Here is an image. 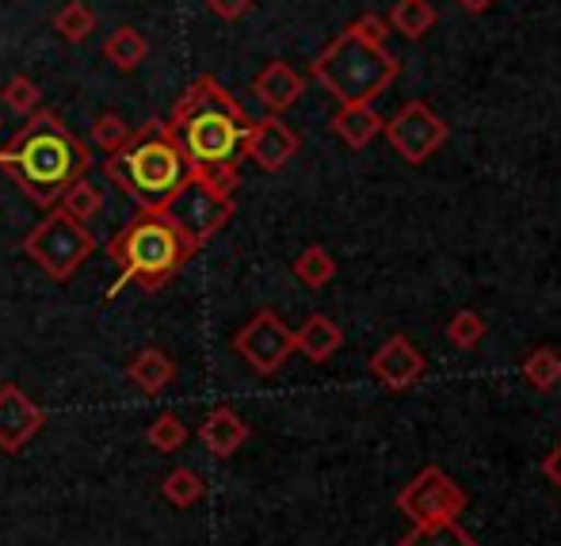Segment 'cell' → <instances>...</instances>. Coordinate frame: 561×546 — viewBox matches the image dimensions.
<instances>
[{
    "label": "cell",
    "instance_id": "33",
    "mask_svg": "<svg viewBox=\"0 0 561 546\" xmlns=\"http://www.w3.org/2000/svg\"><path fill=\"white\" fill-rule=\"evenodd\" d=\"M207 8L218 15V20H229V23H233V20H241V15L249 12L252 0H207Z\"/></svg>",
    "mask_w": 561,
    "mask_h": 546
},
{
    "label": "cell",
    "instance_id": "7",
    "mask_svg": "<svg viewBox=\"0 0 561 546\" xmlns=\"http://www.w3.org/2000/svg\"><path fill=\"white\" fill-rule=\"evenodd\" d=\"M164 215H169L172 226L187 237V244L199 252L203 244H207L210 237H215L218 229L233 218V200H229V195H218L215 187H207L199 177H192V172H187V180L180 184V192L169 200Z\"/></svg>",
    "mask_w": 561,
    "mask_h": 546
},
{
    "label": "cell",
    "instance_id": "17",
    "mask_svg": "<svg viewBox=\"0 0 561 546\" xmlns=\"http://www.w3.org/2000/svg\"><path fill=\"white\" fill-rule=\"evenodd\" d=\"M126 378H130L138 390L161 394L164 386L176 378V363H172V355H164L161 348H141L130 360V367H126Z\"/></svg>",
    "mask_w": 561,
    "mask_h": 546
},
{
    "label": "cell",
    "instance_id": "24",
    "mask_svg": "<svg viewBox=\"0 0 561 546\" xmlns=\"http://www.w3.org/2000/svg\"><path fill=\"white\" fill-rule=\"evenodd\" d=\"M61 211L66 215H73L77 221H89L96 218L100 211H104V192H100V184H92V180H73V184L66 187V195H61Z\"/></svg>",
    "mask_w": 561,
    "mask_h": 546
},
{
    "label": "cell",
    "instance_id": "29",
    "mask_svg": "<svg viewBox=\"0 0 561 546\" xmlns=\"http://www.w3.org/2000/svg\"><path fill=\"white\" fill-rule=\"evenodd\" d=\"M126 138H130V126H126V118L115 115V111H104V115L92 123V141H96L104 153H115V149H123Z\"/></svg>",
    "mask_w": 561,
    "mask_h": 546
},
{
    "label": "cell",
    "instance_id": "8",
    "mask_svg": "<svg viewBox=\"0 0 561 546\" xmlns=\"http://www.w3.org/2000/svg\"><path fill=\"white\" fill-rule=\"evenodd\" d=\"M470 504V497L458 489L455 478H447L439 466L416 474V481H409L398 497V509L405 516H413L416 524H432V520H458Z\"/></svg>",
    "mask_w": 561,
    "mask_h": 546
},
{
    "label": "cell",
    "instance_id": "21",
    "mask_svg": "<svg viewBox=\"0 0 561 546\" xmlns=\"http://www.w3.org/2000/svg\"><path fill=\"white\" fill-rule=\"evenodd\" d=\"M161 493L172 509H192V504H199L203 497H207V481L195 470H187V466H176V470H169V478L161 481Z\"/></svg>",
    "mask_w": 561,
    "mask_h": 546
},
{
    "label": "cell",
    "instance_id": "19",
    "mask_svg": "<svg viewBox=\"0 0 561 546\" xmlns=\"http://www.w3.org/2000/svg\"><path fill=\"white\" fill-rule=\"evenodd\" d=\"M146 54H149L146 35H141L138 27H130V23H123V27H115L112 35H107V43H104V58L112 61L115 69H123V73H130V69H138L141 61H146Z\"/></svg>",
    "mask_w": 561,
    "mask_h": 546
},
{
    "label": "cell",
    "instance_id": "20",
    "mask_svg": "<svg viewBox=\"0 0 561 546\" xmlns=\"http://www.w3.org/2000/svg\"><path fill=\"white\" fill-rule=\"evenodd\" d=\"M390 27L405 38H421L436 27V8L428 0H398L390 12Z\"/></svg>",
    "mask_w": 561,
    "mask_h": 546
},
{
    "label": "cell",
    "instance_id": "12",
    "mask_svg": "<svg viewBox=\"0 0 561 546\" xmlns=\"http://www.w3.org/2000/svg\"><path fill=\"white\" fill-rule=\"evenodd\" d=\"M298 146H302V141H298V134L290 130L279 115H267V118H260V123H252L249 130H244L241 153L252 157V161H256L264 172H279L283 164L298 153Z\"/></svg>",
    "mask_w": 561,
    "mask_h": 546
},
{
    "label": "cell",
    "instance_id": "25",
    "mask_svg": "<svg viewBox=\"0 0 561 546\" xmlns=\"http://www.w3.org/2000/svg\"><path fill=\"white\" fill-rule=\"evenodd\" d=\"M54 31H58L66 43H84V38L96 31V15H92V8L84 4V0H73V4H66L54 15Z\"/></svg>",
    "mask_w": 561,
    "mask_h": 546
},
{
    "label": "cell",
    "instance_id": "32",
    "mask_svg": "<svg viewBox=\"0 0 561 546\" xmlns=\"http://www.w3.org/2000/svg\"><path fill=\"white\" fill-rule=\"evenodd\" d=\"M352 31L370 46H386V35H390V31H386V20H382V15H375V12L359 15V20L352 23Z\"/></svg>",
    "mask_w": 561,
    "mask_h": 546
},
{
    "label": "cell",
    "instance_id": "11",
    "mask_svg": "<svg viewBox=\"0 0 561 546\" xmlns=\"http://www.w3.org/2000/svg\"><path fill=\"white\" fill-rule=\"evenodd\" d=\"M46 429V409L20 390L15 383L0 386V451L20 455L38 432Z\"/></svg>",
    "mask_w": 561,
    "mask_h": 546
},
{
    "label": "cell",
    "instance_id": "36",
    "mask_svg": "<svg viewBox=\"0 0 561 546\" xmlns=\"http://www.w3.org/2000/svg\"><path fill=\"white\" fill-rule=\"evenodd\" d=\"M0 123H4V118H0Z\"/></svg>",
    "mask_w": 561,
    "mask_h": 546
},
{
    "label": "cell",
    "instance_id": "2",
    "mask_svg": "<svg viewBox=\"0 0 561 546\" xmlns=\"http://www.w3.org/2000/svg\"><path fill=\"white\" fill-rule=\"evenodd\" d=\"M104 172L141 211H164L192 172V157L164 118H149L141 130H130L123 149L107 153Z\"/></svg>",
    "mask_w": 561,
    "mask_h": 546
},
{
    "label": "cell",
    "instance_id": "5",
    "mask_svg": "<svg viewBox=\"0 0 561 546\" xmlns=\"http://www.w3.org/2000/svg\"><path fill=\"white\" fill-rule=\"evenodd\" d=\"M398 58L386 46H370L352 27L318 54L310 66L313 81L325 84L340 104H375L398 77Z\"/></svg>",
    "mask_w": 561,
    "mask_h": 546
},
{
    "label": "cell",
    "instance_id": "10",
    "mask_svg": "<svg viewBox=\"0 0 561 546\" xmlns=\"http://www.w3.org/2000/svg\"><path fill=\"white\" fill-rule=\"evenodd\" d=\"M382 126H386V138H390V146L398 149L409 164L428 161V157L447 141V123L428 104H424V100L405 104L398 115L390 118V123H382Z\"/></svg>",
    "mask_w": 561,
    "mask_h": 546
},
{
    "label": "cell",
    "instance_id": "31",
    "mask_svg": "<svg viewBox=\"0 0 561 546\" xmlns=\"http://www.w3.org/2000/svg\"><path fill=\"white\" fill-rule=\"evenodd\" d=\"M447 337L455 348H478L481 337H485V321L473 310H458L455 318L447 321Z\"/></svg>",
    "mask_w": 561,
    "mask_h": 546
},
{
    "label": "cell",
    "instance_id": "14",
    "mask_svg": "<svg viewBox=\"0 0 561 546\" xmlns=\"http://www.w3.org/2000/svg\"><path fill=\"white\" fill-rule=\"evenodd\" d=\"M252 92H256V100L272 111V115H283V111L295 107L298 100H302L306 81L287 66V61H267V66L256 73V81H252Z\"/></svg>",
    "mask_w": 561,
    "mask_h": 546
},
{
    "label": "cell",
    "instance_id": "6",
    "mask_svg": "<svg viewBox=\"0 0 561 546\" xmlns=\"http://www.w3.org/2000/svg\"><path fill=\"white\" fill-rule=\"evenodd\" d=\"M92 249H96L92 229L84 226V221H77L73 215H66L61 207L54 211V215H46L27 237H23V252L58 283L73 280L77 268L92 257Z\"/></svg>",
    "mask_w": 561,
    "mask_h": 546
},
{
    "label": "cell",
    "instance_id": "18",
    "mask_svg": "<svg viewBox=\"0 0 561 546\" xmlns=\"http://www.w3.org/2000/svg\"><path fill=\"white\" fill-rule=\"evenodd\" d=\"M333 130L352 149H363L382 130V115L375 111V104H340V111L333 115Z\"/></svg>",
    "mask_w": 561,
    "mask_h": 546
},
{
    "label": "cell",
    "instance_id": "35",
    "mask_svg": "<svg viewBox=\"0 0 561 546\" xmlns=\"http://www.w3.org/2000/svg\"><path fill=\"white\" fill-rule=\"evenodd\" d=\"M458 4H462L466 12H485V8L493 4V0H458Z\"/></svg>",
    "mask_w": 561,
    "mask_h": 546
},
{
    "label": "cell",
    "instance_id": "30",
    "mask_svg": "<svg viewBox=\"0 0 561 546\" xmlns=\"http://www.w3.org/2000/svg\"><path fill=\"white\" fill-rule=\"evenodd\" d=\"M192 177H199L207 187H215L218 195H229L233 200L237 184H241V172H237V161H222V164H192Z\"/></svg>",
    "mask_w": 561,
    "mask_h": 546
},
{
    "label": "cell",
    "instance_id": "9",
    "mask_svg": "<svg viewBox=\"0 0 561 546\" xmlns=\"http://www.w3.org/2000/svg\"><path fill=\"white\" fill-rule=\"evenodd\" d=\"M233 352L241 355L260 378H267L290 360V352H295V332L283 326L279 314L260 310L256 318L233 337Z\"/></svg>",
    "mask_w": 561,
    "mask_h": 546
},
{
    "label": "cell",
    "instance_id": "26",
    "mask_svg": "<svg viewBox=\"0 0 561 546\" xmlns=\"http://www.w3.org/2000/svg\"><path fill=\"white\" fill-rule=\"evenodd\" d=\"M524 378L539 390H550V386L561 383V355L554 348H539L524 360Z\"/></svg>",
    "mask_w": 561,
    "mask_h": 546
},
{
    "label": "cell",
    "instance_id": "13",
    "mask_svg": "<svg viewBox=\"0 0 561 546\" xmlns=\"http://www.w3.org/2000/svg\"><path fill=\"white\" fill-rule=\"evenodd\" d=\"M370 371H375L378 383H386L390 390H405L421 378L424 371V355L409 344V337H390L370 360Z\"/></svg>",
    "mask_w": 561,
    "mask_h": 546
},
{
    "label": "cell",
    "instance_id": "23",
    "mask_svg": "<svg viewBox=\"0 0 561 546\" xmlns=\"http://www.w3.org/2000/svg\"><path fill=\"white\" fill-rule=\"evenodd\" d=\"M398 546H478L455 520H432V524H416Z\"/></svg>",
    "mask_w": 561,
    "mask_h": 546
},
{
    "label": "cell",
    "instance_id": "27",
    "mask_svg": "<svg viewBox=\"0 0 561 546\" xmlns=\"http://www.w3.org/2000/svg\"><path fill=\"white\" fill-rule=\"evenodd\" d=\"M146 443H149V447H157V451H164V455H172V451H180L187 443V424L180 421L176 413H161L146 429Z\"/></svg>",
    "mask_w": 561,
    "mask_h": 546
},
{
    "label": "cell",
    "instance_id": "4",
    "mask_svg": "<svg viewBox=\"0 0 561 546\" xmlns=\"http://www.w3.org/2000/svg\"><path fill=\"white\" fill-rule=\"evenodd\" d=\"M107 257L123 268L112 295L126 287V283H141L146 291H157L195 257V249L187 244V237L172 226V218L164 211H141L138 218L126 221V229H118L107 244Z\"/></svg>",
    "mask_w": 561,
    "mask_h": 546
},
{
    "label": "cell",
    "instance_id": "3",
    "mask_svg": "<svg viewBox=\"0 0 561 546\" xmlns=\"http://www.w3.org/2000/svg\"><path fill=\"white\" fill-rule=\"evenodd\" d=\"M169 126L176 130L192 164H222L241 157V141L252 118L244 115V107L229 96L215 77H199L176 100Z\"/></svg>",
    "mask_w": 561,
    "mask_h": 546
},
{
    "label": "cell",
    "instance_id": "1",
    "mask_svg": "<svg viewBox=\"0 0 561 546\" xmlns=\"http://www.w3.org/2000/svg\"><path fill=\"white\" fill-rule=\"evenodd\" d=\"M92 153L54 111H35L27 126L0 149V169L12 172L20 192L38 207H54L73 180L84 177Z\"/></svg>",
    "mask_w": 561,
    "mask_h": 546
},
{
    "label": "cell",
    "instance_id": "15",
    "mask_svg": "<svg viewBox=\"0 0 561 546\" xmlns=\"http://www.w3.org/2000/svg\"><path fill=\"white\" fill-rule=\"evenodd\" d=\"M199 440H203V447H207L215 458H229V455H237V451H241L244 440H249V424H244L241 417L233 413V409L218 406L215 413L203 421Z\"/></svg>",
    "mask_w": 561,
    "mask_h": 546
},
{
    "label": "cell",
    "instance_id": "34",
    "mask_svg": "<svg viewBox=\"0 0 561 546\" xmlns=\"http://www.w3.org/2000/svg\"><path fill=\"white\" fill-rule=\"evenodd\" d=\"M542 474H547V478L561 489V443L547 455V463H542Z\"/></svg>",
    "mask_w": 561,
    "mask_h": 546
},
{
    "label": "cell",
    "instance_id": "22",
    "mask_svg": "<svg viewBox=\"0 0 561 546\" xmlns=\"http://www.w3.org/2000/svg\"><path fill=\"white\" fill-rule=\"evenodd\" d=\"M295 275L306 283L310 291H321V287H329L333 283V275H336V260L329 257L321 244H306L302 252L295 257Z\"/></svg>",
    "mask_w": 561,
    "mask_h": 546
},
{
    "label": "cell",
    "instance_id": "16",
    "mask_svg": "<svg viewBox=\"0 0 561 546\" xmlns=\"http://www.w3.org/2000/svg\"><path fill=\"white\" fill-rule=\"evenodd\" d=\"M340 344H344V332L325 314H310L306 326L295 332V352H302L310 363H325L329 355H336Z\"/></svg>",
    "mask_w": 561,
    "mask_h": 546
},
{
    "label": "cell",
    "instance_id": "28",
    "mask_svg": "<svg viewBox=\"0 0 561 546\" xmlns=\"http://www.w3.org/2000/svg\"><path fill=\"white\" fill-rule=\"evenodd\" d=\"M4 107L15 111V115H35L38 111V100H43V92H38V84L31 81V77H12V81L4 84Z\"/></svg>",
    "mask_w": 561,
    "mask_h": 546
}]
</instances>
